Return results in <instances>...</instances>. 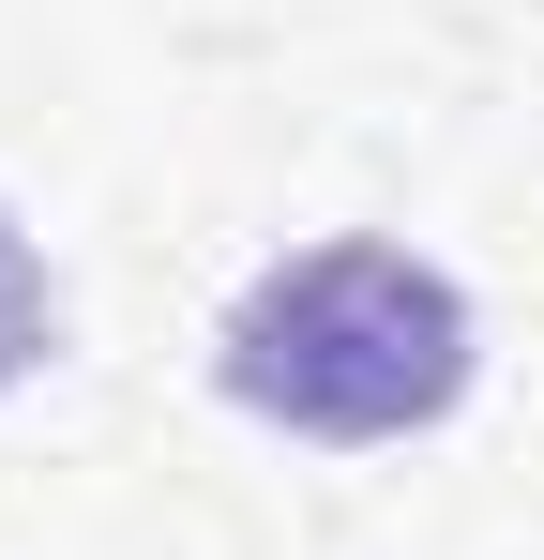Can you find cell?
<instances>
[{
  "mask_svg": "<svg viewBox=\"0 0 544 560\" xmlns=\"http://www.w3.org/2000/svg\"><path fill=\"white\" fill-rule=\"evenodd\" d=\"M484 378V318L424 243H287L243 273V303L212 318V394L303 440V455H393V440H439Z\"/></svg>",
  "mask_w": 544,
  "mask_h": 560,
  "instance_id": "cell-1",
  "label": "cell"
},
{
  "mask_svg": "<svg viewBox=\"0 0 544 560\" xmlns=\"http://www.w3.org/2000/svg\"><path fill=\"white\" fill-rule=\"evenodd\" d=\"M46 364H61V273H46V243L0 197V394H31Z\"/></svg>",
  "mask_w": 544,
  "mask_h": 560,
  "instance_id": "cell-2",
  "label": "cell"
}]
</instances>
